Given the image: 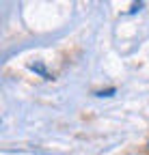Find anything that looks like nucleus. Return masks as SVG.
<instances>
[]
</instances>
